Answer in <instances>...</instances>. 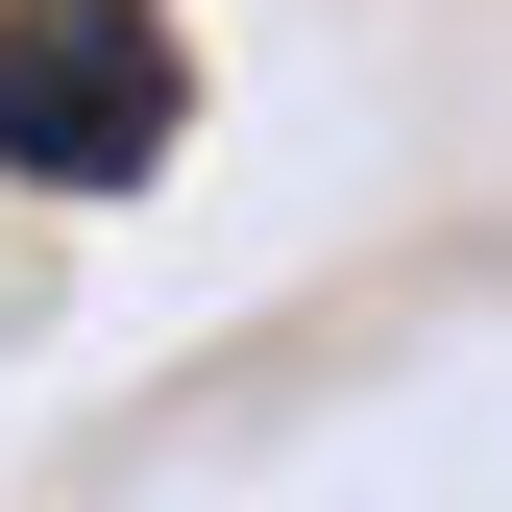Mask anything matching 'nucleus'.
<instances>
[{
    "mask_svg": "<svg viewBox=\"0 0 512 512\" xmlns=\"http://www.w3.org/2000/svg\"><path fill=\"white\" fill-rule=\"evenodd\" d=\"M171 122H196V74L147 0H0V171L25 196H122V171H171Z\"/></svg>",
    "mask_w": 512,
    "mask_h": 512,
    "instance_id": "obj_1",
    "label": "nucleus"
}]
</instances>
